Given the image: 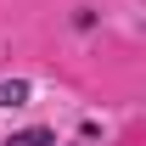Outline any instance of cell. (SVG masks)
<instances>
[{
    "mask_svg": "<svg viewBox=\"0 0 146 146\" xmlns=\"http://www.w3.org/2000/svg\"><path fill=\"white\" fill-rule=\"evenodd\" d=\"M28 96H34L28 79H0V112L6 107H28Z\"/></svg>",
    "mask_w": 146,
    "mask_h": 146,
    "instance_id": "2",
    "label": "cell"
},
{
    "mask_svg": "<svg viewBox=\"0 0 146 146\" xmlns=\"http://www.w3.org/2000/svg\"><path fill=\"white\" fill-rule=\"evenodd\" d=\"M0 146H56V129L51 124H28V129H11Z\"/></svg>",
    "mask_w": 146,
    "mask_h": 146,
    "instance_id": "1",
    "label": "cell"
},
{
    "mask_svg": "<svg viewBox=\"0 0 146 146\" xmlns=\"http://www.w3.org/2000/svg\"><path fill=\"white\" fill-rule=\"evenodd\" d=\"M96 23H101V17H96V6H73V28H79V34H90Z\"/></svg>",
    "mask_w": 146,
    "mask_h": 146,
    "instance_id": "3",
    "label": "cell"
},
{
    "mask_svg": "<svg viewBox=\"0 0 146 146\" xmlns=\"http://www.w3.org/2000/svg\"><path fill=\"white\" fill-rule=\"evenodd\" d=\"M68 146H84V141H68Z\"/></svg>",
    "mask_w": 146,
    "mask_h": 146,
    "instance_id": "4",
    "label": "cell"
}]
</instances>
